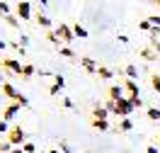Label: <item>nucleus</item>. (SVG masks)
<instances>
[{
  "instance_id": "nucleus-1",
  "label": "nucleus",
  "mask_w": 160,
  "mask_h": 153,
  "mask_svg": "<svg viewBox=\"0 0 160 153\" xmlns=\"http://www.w3.org/2000/svg\"><path fill=\"white\" fill-rule=\"evenodd\" d=\"M2 95H5L8 100H12V102H20L22 107H29V100H27L22 92L15 90V85H12V83H8V80L2 83Z\"/></svg>"
},
{
  "instance_id": "nucleus-2",
  "label": "nucleus",
  "mask_w": 160,
  "mask_h": 153,
  "mask_svg": "<svg viewBox=\"0 0 160 153\" xmlns=\"http://www.w3.org/2000/svg\"><path fill=\"white\" fill-rule=\"evenodd\" d=\"M8 141H10L15 148H20V146H24V143H27V131H24L22 126H12L10 134H8Z\"/></svg>"
},
{
  "instance_id": "nucleus-3",
  "label": "nucleus",
  "mask_w": 160,
  "mask_h": 153,
  "mask_svg": "<svg viewBox=\"0 0 160 153\" xmlns=\"http://www.w3.org/2000/svg\"><path fill=\"white\" fill-rule=\"evenodd\" d=\"M56 34H58V39L63 41V46H70V44L75 41V34H73V27H70V24H58V27H56Z\"/></svg>"
},
{
  "instance_id": "nucleus-4",
  "label": "nucleus",
  "mask_w": 160,
  "mask_h": 153,
  "mask_svg": "<svg viewBox=\"0 0 160 153\" xmlns=\"http://www.w3.org/2000/svg\"><path fill=\"white\" fill-rule=\"evenodd\" d=\"M133 110H136V107H133V102L129 100V97H124V100H119L117 102V117H119V119H129V114L133 112Z\"/></svg>"
},
{
  "instance_id": "nucleus-5",
  "label": "nucleus",
  "mask_w": 160,
  "mask_h": 153,
  "mask_svg": "<svg viewBox=\"0 0 160 153\" xmlns=\"http://www.w3.org/2000/svg\"><path fill=\"white\" fill-rule=\"evenodd\" d=\"M17 17H20L22 22L32 20V5H29V0H20V3H17Z\"/></svg>"
},
{
  "instance_id": "nucleus-6",
  "label": "nucleus",
  "mask_w": 160,
  "mask_h": 153,
  "mask_svg": "<svg viewBox=\"0 0 160 153\" xmlns=\"http://www.w3.org/2000/svg\"><path fill=\"white\" fill-rule=\"evenodd\" d=\"M2 71H12L15 75H22L24 66L20 61H15V59H2Z\"/></svg>"
},
{
  "instance_id": "nucleus-7",
  "label": "nucleus",
  "mask_w": 160,
  "mask_h": 153,
  "mask_svg": "<svg viewBox=\"0 0 160 153\" xmlns=\"http://www.w3.org/2000/svg\"><path fill=\"white\" fill-rule=\"evenodd\" d=\"M20 110H22L20 102H10V105L2 110V119H5V122H12V119L17 117V112H20Z\"/></svg>"
},
{
  "instance_id": "nucleus-8",
  "label": "nucleus",
  "mask_w": 160,
  "mask_h": 153,
  "mask_svg": "<svg viewBox=\"0 0 160 153\" xmlns=\"http://www.w3.org/2000/svg\"><path fill=\"white\" fill-rule=\"evenodd\" d=\"M138 56L143 59V61H148V63H153L155 59H158V51L153 49V46H146V49H141L138 51Z\"/></svg>"
},
{
  "instance_id": "nucleus-9",
  "label": "nucleus",
  "mask_w": 160,
  "mask_h": 153,
  "mask_svg": "<svg viewBox=\"0 0 160 153\" xmlns=\"http://www.w3.org/2000/svg\"><path fill=\"white\" fill-rule=\"evenodd\" d=\"M34 22H37L39 27H44L46 32H51V29H53V24H51V17H49V15H44V12H39V15L34 17Z\"/></svg>"
},
{
  "instance_id": "nucleus-10",
  "label": "nucleus",
  "mask_w": 160,
  "mask_h": 153,
  "mask_svg": "<svg viewBox=\"0 0 160 153\" xmlns=\"http://www.w3.org/2000/svg\"><path fill=\"white\" fill-rule=\"evenodd\" d=\"M78 63L82 66V68H85V71H90V73H97V68H100V66L92 61V59H88V56H80V59H78Z\"/></svg>"
},
{
  "instance_id": "nucleus-11",
  "label": "nucleus",
  "mask_w": 160,
  "mask_h": 153,
  "mask_svg": "<svg viewBox=\"0 0 160 153\" xmlns=\"http://www.w3.org/2000/svg\"><path fill=\"white\" fill-rule=\"evenodd\" d=\"M109 100L112 102L124 100V85H112V88H109Z\"/></svg>"
},
{
  "instance_id": "nucleus-12",
  "label": "nucleus",
  "mask_w": 160,
  "mask_h": 153,
  "mask_svg": "<svg viewBox=\"0 0 160 153\" xmlns=\"http://www.w3.org/2000/svg\"><path fill=\"white\" fill-rule=\"evenodd\" d=\"M92 129L95 131H109V122L107 119H92Z\"/></svg>"
},
{
  "instance_id": "nucleus-13",
  "label": "nucleus",
  "mask_w": 160,
  "mask_h": 153,
  "mask_svg": "<svg viewBox=\"0 0 160 153\" xmlns=\"http://www.w3.org/2000/svg\"><path fill=\"white\" fill-rule=\"evenodd\" d=\"M97 75H100L102 80H112V78H114V71L107 68V66H100V68H97Z\"/></svg>"
},
{
  "instance_id": "nucleus-14",
  "label": "nucleus",
  "mask_w": 160,
  "mask_h": 153,
  "mask_svg": "<svg viewBox=\"0 0 160 153\" xmlns=\"http://www.w3.org/2000/svg\"><path fill=\"white\" fill-rule=\"evenodd\" d=\"M124 75H126L129 80H136V78H138V68H136L133 63H129V66L124 68Z\"/></svg>"
},
{
  "instance_id": "nucleus-15",
  "label": "nucleus",
  "mask_w": 160,
  "mask_h": 153,
  "mask_svg": "<svg viewBox=\"0 0 160 153\" xmlns=\"http://www.w3.org/2000/svg\"><path fill=\"white\" fill-rule=\"evenodd\" d=\"M107 117H109V112H107L102 105H97V107L92 110V119H107Z\"/></svg>"
},
{
  "instance_id": "nucleus-16",
  "label": "nucleus",
  "mask_w": 160,
  "mask_h": 153,
  "mask_svg": "<svg viewBox=\"0 0 160 153\" xmlns=\"http://www.w3.org/2000/svg\"><path fill=\"white\" fill-rule=\"evenodd\" d=\"M61 56H63V59H68V61H75V63H78V59H75V51H73V49H70V46H61Z\"/></svg>"
},
{
  "instance_id": "nucleus-17",
  "label": "nucleus",
  "mask_w": 160,
  "mask_h": 153,
  "mask_svg": "<svg viewBox=\"0 0 160 153\" xmlns=\"http://www.w3.org/2000/svg\"><path fill=\"white\" fill-rule=\"evenodd\" d=\"M73 34H75V39H88V37H90L88 29H85V27H80V24H73Z\"/></svg>"
},
{
  "instance_id": "nucleus-18",
  "label": "nucleus",
  "mask_w": 160,
  "mask_h": 153,
  "mask_svg": "<svg viewBox=\"0 0 160 153\" xmlns=\"http://www.w3.org/2000/svg\"><path fill=\"white\" fill-rule=\"evenodd\" d=\"M2 22H5V24H10L12 29H17V27H20V17H15V15H5V17H2Z\"/></svg>"
},
{
  "instance_id": "nucleus-19",
  "label": "nucleus",
  "mask_w": 160,
  "mask_h": 153,
  "mask_svg": "<svg viewBox=\"0 0 160 153\" xmlns=\"http://www.w3.org/2000/svg\"><path fill=\"white\" fill-rule=\"evenodd\" d=\"M124 90H129L131 95H138V85H136V80H129V78H126V80H124Z\"/></svg>"
},
{
  "instance_id": "nucleus-20",
  "label": "nucleus",
  "mask_w": 160,
  "mask_h": 153,
  "mask_svg": "<svg viewBox=\"0 0 160 153\" xmlns=\"http://www.w3.org/2000/svg\"><path fill=\"white\" fill-rule=\"evenodd\" d=\"M131 129H133V122H131V119H119L117 131H131Z\"/></svg>"
},
{
  "instance_id": "nucleus-21",
  "label": "nucleus",
  "mask_w": 160,
  "mask_h": 153,
  "mask_svg": "<svg viewBox=\"0 0 160 153\" xmlns=\"http://www.w3.org/2000/svg\"><path fill=\"white\" fill-rule=\"evenodd\" d=\"M146 114H148L150 122H160V110H158V107H148V110H146Z\"/></svg>"
},
{
  "instance_id": "nucleus-22",
  "label": "nucleus",
  "mask_w": 160,
  "mask_h": 153,
  "mask_svg": "<svg viewBox=\"0 0 160 153\" xmlns=\"http://www.w3.org/2000/svg\"><path fill=\"white\" fill-rule=\"evenodd\" d=\"M34 73H37V68H34V66H32V63H24V71H22V78H24V80H27V78H32V75H34Z\"/></svg>"
},
{
  "instance_id": "nucleus-23",
  "label": "nucleus",
  "mask_w": 160,
  "mask_h": 153,
  "mask_svg": "<svg viewBox=\"0 0 160 153\" xmlns=\"http://www.w3.org/2000/svg\"><path fill=\"white\" fill-rule=\"evenodd\" d=\"M150 85H153V90L160 95V75H158V73H153V75H150Z\"/></svg>"
},
{
  "instance_id": "nucleus-24",
  "label": "nucleus",
  "mask_w": 160,
  "mask_h": 153,
  "mask_svg": "<svg viewBox=\"0 0 160 153\" xmlns=\"http://www.w3.org/2000/svg\"><path fill=\"white\" fill-rule=\"evenodd\" d=\"M8 134H10V122L0 119V136H8Z\"/></svg>"
},
{
  "instance_id": "nucleus-25",
  "label": "nucleus",
  "mask_w": 160,
  "mask_h": 153,
  "mask_svg": "<svg viewBox=\"0 0 160 153\" xmlns=\"http://www.w3.org/2000/svg\"><path fill=\"white\" fill-rule=\"evenodd\" d=\"M148 22H150V27H153V29H160V15H150Z\"/></svg>"
},
{
  "instance_id": "nucleus-26",
  "label": "nucleus",
  "mask_w": 160,
  "mask_h": 153,
  "mask_svg": "<svg viewBox=\"0 0 160 153\" xmlns=\"http://www.w3.org/2000/svg\"><path fill=\"white\" fill-rule=\"evenodd\" d=\"M53 83H56L58 88H66V78H63L61 73H53Z\"/></svg>"
},
{
  "instance_id": "nucleus-27",
  "label": "nucleus",
  "mask_w": 160,
  "mask_h": 153,
  "mask_svg": "<svg viewBox=\"0 0 160 153\" xmlns=\"http://www.w3.org/2000/svg\"><path fill=\"white\" fill-rule=\"evenodd\" d=\"M104 110H107V112H109V114H114V112H117V102L107 100V102H104Z\"/></svg>"
},
{
  "instance_id": "nucleus-28",
  "label": "nucleus",
  "mask_w": 160,
  "mask_h": 153,
  "mask_svg": "<svg viewBox=\"0 0 160 153\" xmlns=\"http://www.w3.org/2000/svg\"><path fill=\"white\" fill-rule=\"evenodd\" d=\"M129 100L133 102V107H143V100H141V95H129Z\"/></svg>"
},
{
  "instance_id": "nucleus-29",
  "label": "nucleus",
  "mask_w": 160,
  "mask_h": 153,
  "mask_svg": "<svg viewBox=\"0 0 160 153\" xmlns=\"http://www.w3.org/2000/svg\"><path fill=\"white\" fill-rule=\"evenodd\" d=\"M22 151H24V153H37V148H34V143H32V141H27L24 146H22Z\"/></svg>"
},
{
  "instance_id": "nucleus-30",
  "label": "nucleus",
  "mask_w": 160,
  "mask_h": 153,
  "mask_svg": "<svg viewBox=\"0 0 160 153\" xmlns=\"http://www.w3.org/2000/svg\"><path fill=\"white\" fill-rule=\"evenodd\" d=\"M138 29H143V32H150L153 27H150V22H148V20H143V22H138Z\"/></svg>"
},
{
  "instance_id": "nucleus-31",
  "label": "nucleus",
  "mask_w": 160,
  "mask_h": 153,
  "mask_svg": "<svg viewBox=\"0 0 160 153\" xmlns=\"http://www.w3.org/2000/svg\"><path fill=\"white\" fill-rule=\"evenodd\" d=\"M58 92H61V88H58V85H56V83H53V85H51V88H49V95H53V97H56Z\"/></svg>"
},
{
  "instance_id": "nucleus-32",
  "label": "nucleus",
  "mask_w": 160,
  "mask_h": 153,
  "mask_svg": "<svg viewBox=\"0 0 160 153\" xmlns=\"http://www.w3.org/2000/svg\"><path fill=\"white\" fill-rule=\"evenodd\" d=\"M61 102H63V107H68V110H75V105H73V102H70L68 97H63Z\"/></svg>"
},
{
  "instance_id": "nucleus-33",
  "label": "nucleus",
  "mask_w": 160,
  "mask_h": 153,
  "mask_svg": "<svg viewBox=\"0 0 160 153\" xmlns=\"http://www.w3.org/2000/svg\"><path fill=\"white\" fill-rule=\"evenodd\" d=\"M61 148H63V153H73V148H70L66 141H61Z\"/></svg>"
},
{
  "instance_id": "nucleus-34",
  "label": "nucleus",
  "mask_w": 160,
  "mask_h": 153,
  "mask_svg": "<svg viewBox=\"0 0 160 153\" xmlns=\"http://www.w3.org/2000/svg\"><path fill=\"white\" fill-rule=\"evenodd\" d=\"M20 44H22V46H27V44H29V37H27V34H22V37H20Z\"/></svg>"
},
{
  "instance_id": "nucleus-35",
  "label": "nucleus",
  "mask_w": 160,
  "mask_h": 153,
  "mask_svg": "<svg viewBox=\"0 0 160 153\" xmlns=\"http://www.w3.org/2000/svg\"><path fill=\"white\" fill-rule=\"evenodd\" d=\"M8 46H10L8 41H5V39H0V51H5V49H8Z\"/></svg>"
},
{
  "instance_id": "nucleus-36",
  "label": "nucleus",
  "mask_w": 160,
  "mask_h": 153,
  "mask_svg": "<svg viewBox=\"0 0 160 153\" xmlns=\"http://www.w3.org/2000/svg\"><path fill=\"white\" fill-rule=\"evenodd\" d=\"M146 153H158V148H155V146H148V148H146Z\"/></svg>"
},
{
  "instance_id": "nucleus-37",
  "label": "nucleus",
  "mask_w": 160,
  "mask_h": 153,
  "mask_svg": "<svg viewBox=\"0 0 160 153\" xmlns=\"http://www.w3.org/2000/svg\"><path fill=\"white\" fill-rule=\"evenodd\" d=\"M12 153H24V151H22V146H20V148H12Z\"/></svg>"
},
{
  "instance_id": "nucleus-38",
  "label": "nucleus",
  "mask_w": 160,
  "mask_h": 153,
  "mask_svg": "<svg viewBox=\"0 0 160 153\" xmlns=\"http://www.w3.org/2000/svg\"><path fill=\"white\" fill-rule=\"evenodd\" d=\"M2 110H5V107H2V95H0V114H2Z\"/></svg>"
},
{
  "instance_id": "nucleus-39",
  "label": "nucleus",
  "mask_w": 160,
  "mask_h": 153,
  "mask_svg": "<svg viewBox=\"0 0 160 153\" xmlns=\"http://www.w3.org/2000/svg\"><path fill=\"white\" fill-rule=\"evenodd\" d=\"M39 3H41V5H49V0H39Z\"/></svg>"
},
{
  "instance_id": "nucleus-40",
  "label": "nucleus",
  "mask_w": 160,
  "mask_h": 153,
  "mask_svg": "<svg viewBox=\"0 0 160 153\" xmlns=\"http://www.w3.org/2000/svg\"><path fill=\"white\" fill-rule=\"evenodd\" d=\"M2 83H5V80H2V73H0V85H2Z\"/></svg>"
},
{
  "instance_id": "nucleus-41",
  "label": "nucleus",
  "mask_w": 160,
  "mask_h": 153,
  "mask_svg": "<svg viewBox=\"0 0 160 153\" xmlns=\"http://www.w3.org/2000/svg\"><path fill=\"white\" fill-rule=\"evenodd\" d=\"M49 153H58V151H56V148H51V151H49Z\"/></svg>"
},
{
  "instance_id": "nucleus-42",
  "label": "nucleus",
  "mask_w": 160,
  "mask_h": 153,
  "mask_svg": "<svg viewBox=\"0 0 160 153\" xmlns=\"http://www.w3.org/2000/svg\"><path fill=\"white\" fill-rule=\"evenodd\" d=\"M153 3H155V5H160V0H153Z\"/></svg>"
},
{
  "instance_id": "nucleus-43",
  "label": "nucleus",
  "mask_w": 160,
  "mask_h": 153,
  "mask_svg": "<svg viewBox=\"0 0 160 153\" xmlns=\"http://www.w3.org/2000/svg\"><path fill=\"white\" fill-rule=\"evenodd\" d=\"M0 17H2V10H0Z\"/></svg>"
},
{
  "instance_id": "nucleus-44",
  "label": "nucleus",
  "mask_w": 160,
  "mask_h": 153,
  "mask_svg": "<svg viewBox=\"0 0 160 153\" xmlns=\"http://www.w3.org/2000/svg\"><path fill=\"white\" fill-rule=\"evenodd\" d=\"M158 143H160V139H158Z\"/></svg>"
},
{
  "instance_id": "nucleus-45",
  "label": "nucleus",
  "mask_w": 160,
  "mask_h": 153,
  "mask_svg": "<svg viewBox=\"0 0 160 153\" xmlns=\"http://www.w3.org/2000/svg\"><path fill=\"white\" fill-rule=\"evenodd\" d=\"M0 3H2V0H0Z\"/></svg>"
},
{
  "instance_id": "nucleus-46",
  "label": "nucleus",
  "mask_w": 160,
  "mask_h": 153,
  "mask_svg": "<svg viewBox=\"0 0 160 153\" xmlns=\"http://www.w3.org/2000/svg\"><path fill=\"white\" fill-rule=\"evenodd\" d=\"M85 153H88V151H85Z\"/></svg>"
}]
</instances>
